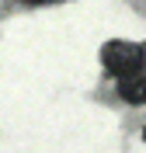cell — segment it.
<instances>
[{
    "label": "cell",
    "instance_id": "cell-2",
    "mask_svg": "<svg viewBox=\"0 0 146 153\" xmlns=\"http://www.w3.org/2000/svg\"><path fill=\"white\" fill-rule=\"evenodd\" d=\"M118 97L125 105H146V63L136 66L132 73L118 76Z\"/></svg>",
    "mask_w": 146,
    "mask_h": 153
},
{
    "label": "cell",
    "instance_id": "cell-1",
    "mask_svg": "<svg viewBox=\"0 0 146 153\" xmlns=\"http://www.w3.org/2000/svg\"><path fill=\"white\" fill-rule=\"evenodd\" d=\"M101 63H104V73L118 80V76L132 73L136 66L146 63V45L125 42V38H111V42H104V49H101Z\"/></svg>",
    "mask_w": 146,
    "mask_h": 153
},
{
    "label": "cell",
    "instance_id": "cell-3",
    "mask_svg": "<svg viewBox=\"0 0 146 153\" xmlns=\"http://www.w3.org/2000/svg\"><path fill=\"white\" fill-rule=\"evenodd\" d=\"M21 4H56V0H21Z\"/></svg>",
    "mask_w": 146,
    "mask_h": 153
}]
</instances>
